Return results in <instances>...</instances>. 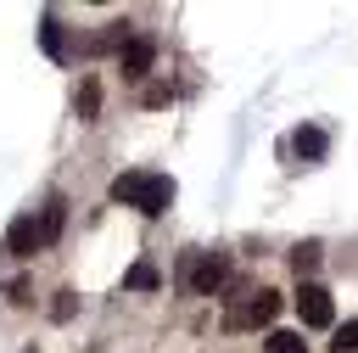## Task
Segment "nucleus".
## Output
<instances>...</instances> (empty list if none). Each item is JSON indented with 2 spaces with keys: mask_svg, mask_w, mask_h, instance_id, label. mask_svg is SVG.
<instances>
[{
  "mask_svg": "<svg viewBox=\"0 0 358 353\" xmlns=\"http://www.w3.org/2000/svg\"><path fill=\"white\" fill-rule=\"evenodd\" d=\"M112 202L140 207L145 219H157V213H168V202H173V179H168V174H117V179H112Z\"/></svg>",
  "mask_w": 358,
  "mask_h": 353,
  "instance_id": "1",
  "label": "nucleus"
},
{
  "mask_svg": "<svg viewBox=\"0 0 358 353\" xmlns=\"http://www.w3.org/2000/svg\"><path fill=\"white\" fill-rule=\"evenodd\" d=\"M224 286H229V258L224 252H207V258L190 263V291L196 297H218Z\"/></svg>",
  "mask_w": 358,
  "mask_h": 353,
  "instance_id": "2",
  "label": "nucleus"
},
{
  "mask_svg": "<svg viewBox=\"0 0 358 353\" xmlns=\"http://www.w3.org/2000/svg\"><path fill=\"white\" fill-rule=\"evenodd\" d=\"M296 314H302V325L324 331V325L336 319V308H330V291H324L319 280H302V286H296Z\"/></svg>",
  "mask_w": 358,
  "mask_h": 353,
  "instance_id": "3",
  "label": "nucleus"
},
{
  "mask_svg": "<svg viewBox=\"0 0 358 353\" xmlns=\"http://www.w3.org/2000/svg\"><path fill=\"white\" fill-rule=\"evenodd\" d=\"M151 62H157V45H151L145 34H129V39L117 45V67H123V78H145Z\"/></svg>",
  "mask_w": 358,
  "mask_h": 353,
  "instance_id": "4",
  "label": "nucleus"
},
{
  "mask_svg": "<svg viewBox=\"0 0 358 353\" xmlns=\"http://www.w3.org/2000/svg\"><path fill=\"white\" fill-rule=\"evenodd\" d=\"M274 314H280V291H252V303L246 308H229V331H241V325H274Z\"/></svg>",
  "mask_w": 358,
  "mask_h": 353,
  "instance_id": "5",
  "label": "nucleus"
},
{
  "mask_svg": "<svg viewBox=\"0 0 358 353\" xmlns=\"http://www.w3.org/2000/svg\"><path fill=\"white\" fill-rule=\"evenodd\" d=\"M6 252H11V258H34V252H39V230H34V213L11 219V230H6Z\"/></svg>",
  "mask_w": 358,
  "mask_h": 353,
  "instance_id": "6",
  "label": "nucleus"
},
{
  "mask_svg": "<svg viewBox=\"0 0 358 353\" xmlns=\"http://www.w3.org/2000/svg\"><path fill=\"white\" fill-rule=\"evenodd\" d=\"M62 224H67V202H62V196H50V202L39 207V219H34V230H39V247H50V241L62 235Z\"/></svg>",
  "mask_w": 358,
  "mask_h": 353,
  "instance_id": "7",
  "label": "nucleus"
},
{
  "mask_svg": "<svg viewBox=\"0 0 358 353\" xmlns=\"http://www.w3.org/2000/svg\"><path fill=\"white\" fill-rule=\"evenodd\" d=\"M319 258H324V247H319V241H296V247H291V269H296V280H302V275H313V269H319Z\"/></svg>",
  "mask_w": 358,
  "mask_h": 353,
  "instance_id": "8",
  "label": "nucleus"
},
{
  "mask_svg": "<svg viewBox=\"0 0 358 353\" xmlns=\"http://www.w3.org/2000/svg\"><path fill=\"white\" fill-rule=\"evenodd\" d=\"M123 286H129V291H157V286H162V275H157V263H145V258H140V263L123 275Z\"/></svg>",
  "mask_w": 358,
  "mask_h": 353,
  "instance_id": "9",
  "label": "nucleus"
},
{
  "mask_svg": "<svg viewBox=\"0 0 358 353\" xmlns=\"http://www.w3.org/2000/svg\"><path fill=\"white\" fill-rule=\"evenodd\" d=\"M39 45H45V56H56V62L67 56V39H62V22H56V17L39 22Z\"/></svg>",
  "mask_w": 358,
  "mask_h": 353,
  "instance_id": "10",
  "label": "nucleus"
},
{
  "mask_svg": "<svg viewBox=\"0 0 358 353\" xmlns=\"http://www.w3.org/2000/svg\"><path fill=\"white\" fill-rule=\"evenodd\" d=\"M95 112H101V78H84L78 84V118L95 123Z\"/></svg>",
  "mask_w": 358,
  "mask_h": 353,
  "instance_id": "11",
  "label": "nucleus"
},
{
  "mask_svg": "<svg viewBox=\"0 0 358 353\" xmlns=\"http://www.w3.org/2000/svg\"><path fill=\"white\" fill-rule=\"evenodd\" d=\"M263 353H308V342H302V331H268Z\"/></svg>",
  "mask_w": 358,
  "mask_h": 353,
  "instance_id": "12",
  "label": "nucleus"
},
{
  "mask_svg": "<svg viewBox=\"0 0 358 353\" xmlns=\"http://www.w3.org/2000/svg\"><path fill=\"white\" fill-rule=\"evenodd\" d=\"M291 146H296L302 157H319V151H324V129H296V140H291Z\"/></svg>",
  "mask_w": 358,
  "mask_h": 353,
  "instance_id": "13",
  "label": "nucleus"
},
{
  "mask_svg": "<svg viewBox=\"0 0 358 353\" xmlns=\"http://www.w3.org/2000/svg\"><path fill=\"white\" fill-rule=\"evenodd\" d=\"M336 353H358V319H347V325H336V342H330Z\"/></svg>",
  "mask_w": 358,
  "mask_h": 353,
  "instance_id": "14",
  "label": "nucleus"
},
{
  "mask_svg": "<svg viewBox=\"0 0 358 353\" xmlns=\"http://www.w3.org/2000/svg\"><path fill=\"white\" fill-rule=\"evenodd\" d=\"M73 308H78V297H73V291H56V303H50V319L62 325V319H73Z\"/></svg>",
  "mask_w": 358,
  "mask_h": 353,
  "instance_id": "15",
  "label": "nucleus"
},
{
  "mask_svg": "<svg viewBox=\"0 0 358 353\" xmlns=\"http://www.w3.org/2000/svg\"><path fill=\"white\" fill-rule=\"evenodd\" d=\"M140 101H145V106H168V101H173V90H168V84H145V95H140Z\"/></svg>",
  "mask_w": 358,
  "mask_h": 353,
  "instance_id": "16",
  "label": "nucleus"
},
{
  "mask_svg": "<svg viewBox=\"0 0 358 353\" xmlns=\"http://www.w3.org/2000/svg\"><path fill=\"white\" fill-rule=\"evenodd\" d=\"M11 303H34V286L28 280H11Z\"/></svg>",
  "mask_w": 358,
  "mask_h": 353,
  "instance_id": "17",
  "label": "nucleus"
},
{
  "mask_svg": "<svg viewBox=\"0 0 358 353\" xmlns=\"http://www.w3.org/2000/svg\"><path fill=\"white\" fill-rule=\"evenodd\" d=\"M22 353H39V347H22Z\"/></svg>",
  "mask_w": 358,
  "mask_h": 353,
  "instance_id": "18",
  "label": "nucleus"
}]
</instances>
